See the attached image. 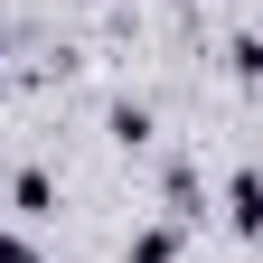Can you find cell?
Wrapping results in <instances>:
<instances>
[{
	"label": "cell",
	"instance_id": "cell-1",
	"mask_svg": "<svg viewBox=\"0 0 263 263\" xmlns=\"http://www.w3.org/2000/svg\"><path fill=\"white\" fill-rule=\"evenodd\" d=\"M226 226H235L245 245H263V170H254V160L226 170Z\"/></svg>",
	"mask_w": 263,
	"mask_h": 263
},
{
	"label": "cell",
	"instance_id": "cell-2",
	"mask_svg": "<svg viewBox=\"0 0 263 263\" xmlns=\"http://www.w3.org/2000/svg\"><path fill=\"white\" fill-rule=\"evenodd\" d=\"M10 207H19L28 226H47V216H57V170H38V160L10 170Z\"/></svg>",
	"mask_w": 263,
	"mask_h": 263
},
{
	"label": "cell",
	"instance_id": "cell-3",
	"mask_svg": "<svg viewBox=\"0 0 263 263\" xmlns=\"http://www.w3.org/2000/svg\"><path fill=\"white\" fill-rule=\"evenodd\" d=\"M160 197H170V216H179V226H197V216H207V207H197V197H207L197 160H170V170H160Z\"/></svg>",
	"mask_w": 263,
	"mask_h": 263
},
{
	"label": "cell",
	"instance_id": "cell-4",
	"mask_svg": "<svg viewBox=\"0 0 263 263\" xmlns=\"http://www.w3.org/2000/svg\"><path fill=\"white\" fill-rule=\"evenodd\" d=\"M104 122H113V141H122V151H151V132H160V113L141 104V94H132V104H113Z\"/></svg>",
	"mask_w": 263,
	"mask_h": 263
},
{
	"label": "cell",
	"instance_id": "cell-5",
	"mask_svg": "<svg viewBox=\"0 0 263 263\" xmlns=\"http://www.w3.org/2000/svg\"><path fill=\"white\" fill-rule=\"evenodd\" d=\"M122 263H179V226H141L122 245Z\"/></svg>",
	"mask_w": 263,
	"mask_h": 263
},
{
	"label": "cell",
	"instance_id": "cell-6",
	"mask_svg": "<svg viewBox=\"0 0 263 263\" xmlns=\"http://www.w3.org/2000/svg\"><path fill=\"white\" fill-rule=\"evenodd\" d=\"M226 76H235V85H263V38H254V28L226 38Z\"/></svg>",
	"mask_w": 263,
	"mask_h": 263
},
{
	"label": "cell",
	"instance_id": "cell-7",
	"mask_svg": "<svg viewBox=\"0 0 263 263\" xmlns=\"http://www.w3.org/2000/svg\"><path fill=\"white\" fill-rule=\"evenodd\" d=\"M0 263H38V245H28V235H10V226H0Z\"/></svg>",
	"mask_w": 263,
	"mask_h": 263
}]
</instances>
